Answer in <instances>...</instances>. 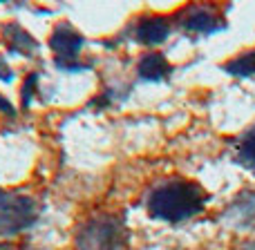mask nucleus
<instances>
[{"label":"nucleus","mask_w":255,"mask_h":250,"mask_svg":"<svg viewBox=\"0 0 255 250\" xmlns=\"http://www.w3.org/2000/svg\"><path fill=\"white\" fill-rule=\"evenodd\" d=\"M235 161L240 166L255 170V125L249 127L238 141V148H235Z\"/></svg>","instance_id":"nucleus-9"},{"label":"nucleus","mask_w":255,"mask_h":250,"mask_svg":"<svg viewBox=\"0 0 255 250\" xmlns=\"http://www.w3.org/2000/svg\"><path fill=\"white\" fill-rule=\"evenodd\" d=\"M128 228L124 217L97 215L85 219L74 235V250H126Z\"/></svg>","instance_id":"nucleus-2"},{"label":"nucleus","mask_w":255,"mask_h":250,"mask_svg":"<svg viewBox=\"0 0 255 250\" xmlns=\"http://www.w3.org/2000/svg\"><path fill=\"white\" fill-rule=\"evenodd\" d=\"M0 40L4 43V47L9 49L11 54H18V56H25V58H34L36 52H38V43L36 38L25 31L20 25L16 22H9L0 29Z\"/></svg>","instance_id":"nucleus-7"},{"label":"nucleus","mask_w":255,"mask_h":250,"mask_svg":"<svg viewBox=\"0 0 255 250\" xmlns=\"http://www.w3.org/2000/svg\"><path fill=\"white\" fill-rule=\"evenodd\" d=\"M242 250H255V244H249V246H244Z\"/></svg>","instance_id":"nucleus-14"},{"label":"nucleus","mask_w":255,"mask_h":250,"mask_svg":"<svg viewBox=\"0 0 255 250\" xmlns=\"http://www.w3.org/2000/svg\"><path fill=\"white\" fill-rule=\"evenodd\" d=\"M36 219L38 203L34 199L0 188V237H13L34 226Z\"/></svg>","instance_id":"nucleus-3"},{"label":"nucleus","mask_w":255,"mask_h":250,"mask_svg":"<svg viewBox=\"0 0 255 250\" xmlns=\"http://www.w3.org/2000/svg\"><path fill=\"white\" fill-rule=\"evenodd\" d=\"M0 79H2V81H11L13 79V72L9 70V65L4 63L2 56H0Z\"/></svg>","instance_id":"nucleus-12"},{"label":"nucleus","mask_w":255,"mask_h":250,"mask_svg":"<svg viewBox=\"0 0 255 250\" xmlns=\"http://www.w3.org/2000/svg\"><path fill=\"white\" fill-rule=\"evenodd\" d=\"M0 112H4V114H11V116H13V105L2 96V94H0Z\"/></svg>","instance_id":"nucleus-13"},{"label":"nucleus","mask_w":255,"mask_h":250,"mask_svg":"<svg viewBox=\"0 0 255 250\" xmlns=\"http://www.w3.org/2000/svg\"><path fill=\"white\" fill-rule=\"evenodd\" d=\"M170 36V20L166 16L148 13L134 22V40L141 45H161Z\"/></svg>","instance_id":"nucleus-6"},{"label":"nucleus","mask_w":255,"mask_h":250,"mask_svg":"<svg viewBox=\"0 0 255 250\" xmlns=\"http://www.w3.org/2000/svg\"><path fill=\"white\" fill-rule=\"evenodd\" d=\"M208 201V194L195 181L188 179H168L154 185L148 197V212L152 219L179 224L190 217L199 215Z\"/></svg>","instance_id":"nucleus-1"},{"label":"nucleus","mask_w":255,"mask_h":250,"mask_svg":"<svg viewBox=\"0 0 255 250\" xmlns=\"http://www.w3.org/2000/svg\"><path fill=\"white\" fill-rule=\"evenodd\" d=\"M83 43H85L83 34H79L70 22H58L54 27L52 36H49V49L56 54V63L61 70L65 72L85 70V65L79 61Z\"/></svg>","instance_id":"nucleus-5"},{"label":"nucleus","mask_w":255,"mask_h":250,"mask_svg":"<svg viewBox=\"0 0 255 250\" xmlns=\"http://www.w3.org/2000/svg\"><path fill=\"white\" fill-rule=\"evenodd\" d=\"M222 70L231 76H255V52H244L238 54L235 58H231L229 63L222 65Z\"/></svg>","instance_id":"nucleus-10"},{"label":"nucleus","mask_w":255,"mask_h":250,"mask_svg":"<svg viewBox=\"0 0 255 250\" xmlns=\"http://www.w3.org/2000/svg\"><path fill=\"white\" fill-rule=\"evenodd\" d=\"M177 25L181 29L190 31V34H215V31L226 29V18L222 7L217 4H208V2H199V4H186L177 11Z\"/></svg>","instance_id":"nucleus-4"},{"label":"nucleus","mask_w":255,"mask_h":250,"mask_svg":"<svg viewBox=\"0 0 255 250\" xmlns=\"http://www.w3.org/2000/svg\"><path fill=\"white\" fill-rule=\"evenodd\" d=\"M36 83H38V76L29 74L25 81V85H22V105L25 107L31 103V94H34V89H36Z\"/></svg>","instance_id":"nucleus-11"},{"label":"nucleus","mask_w":255,"mask_h":250,"mask_svg":"<svg viewBox=\"0 0 255 250\" xmlns=\"http://www.w3.org/2000/svg\"><path fill=\"white\" fill-rule=\"evenodd\" d=\"M136 72L143 81H163L172 74V65L168 63V58L159 52H148L139 58Z\"/></svg>","instance_id":"nucleus-8"}]
</instances>
